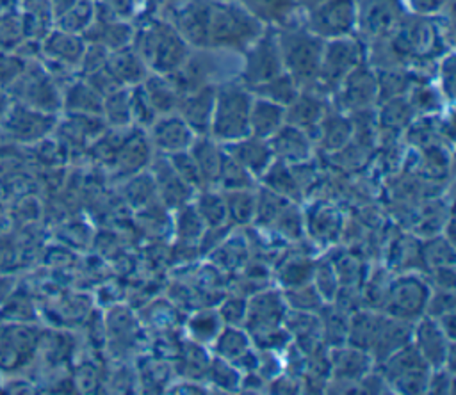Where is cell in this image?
<instances>
[{
    "label": "cell",
    "mask_w": 456,
    "mask_h": 395,
    "mask_svg": "<svg viewBox=\"0 0 456 395\" xmlns=\"http://www.w3.org/2000/svg\"><path fill=\"white\" fill-rule=\"evenodd\" d=\"M287 304L283 294L278 290H262L246 301L244 329L249 336L283 326Z\"/></svg>",
    "instance_id": "obj_12"
},
{
    "label": "cell",
    "mask_w": 456,
    "mask_h": 395,
    "mask_svg": "<svg viewBox=\"0 0 456 395\" xmlns=\"http://www.w3.org/2000/svg\"><path fill=\"white\" fill-rule=\"evenodd\" d=\"M194 208L200 214V217L203 219L207 228H217V226H224L228 222L226 205H224L223 194H219V192H212L210 189L200 190V194L194 201Z\"/></svg>",
    "instance_id": "obj_35"
},
{
    "label": "cell",
    "mask_w": 456,
    "mask_h": 395,
    "mask_svg": "<svg viewBox=\"0 0 456 395\" xmlns=\"http://www.w3.org/2000/svg\"><path fill=\"white\" fill-rule=\"evenodd\" d=\"M415 116H436L444 109V96L440 89L428 84V80H419L411 85L406 94Z\"/></svg>",
    "instance_id": "obj_34"
},
{
    "label": "cell",
    "mask_w": 456,
    "mask_h": 395,
    "mask_svg": "<svg viewBox=\"0 0 456 395\" xmlns=\"http://www.w3.org/2000/svg\"><path fill=\"white\" fill-rule=\"evenodd\" d=\"M189 153L192 155L205 189L217 185L221 158H223V146L214 141L210 135H196L192 144L189 146Z\"/></svg>",
    "instance_id": "obj_25"
},
{
    "label": "cell",
    "mask_w": 456,
    "mask_h": 395,
    "mask_svg": "<svg viewBox=\"0 0 456 395\" xmlns=\"http://www.w3.org/2000/svg\"><path fill=\"white\" fill-rule=\"evenodd\" d=\"M330 107V98L317 89H299L297 96L285 107V123L306 132L312 141L319 121Z\"/></svg>",
    "instance_id": "obj_14"
},
{
    "label": "cell",
    "mask_w": 456,
    "mask_h": 395,
    "mask_svg": "<svg viewBox=\"0 0 456 395\" xmlns=\"http://www.w3.org/2000/svg\"><path fill=\"white\" fill-rule=\"evenodd\" d=\"M146 130L150 144L164 155L189 149L196 137L189 125L176 112L157 116V119Z\"/></svg>",
    "instance_id": "obj_13"
},
{
    "label": "cell",
    "mask_w": 456,
    "mask_h": 395,
    "mask_svg": "<svg viewBox=\"0 0 456 395\" xmlns=\"http://www.w3.org/2000/svg\"><path fill=\"white\" fill-rule=\"evenodd\" d=\"M130 114H132V125H137L142 130L150 128V125L157 119V112L151 107L141 84L130 87Z\"/></svg>",
    "instance_id": "obj_42"
},
{
    "label": "cell",
    "mask_w": 456,
    "mask_h": 395,
    "mask_svg": "<svg viewBox=\"0 0 456 395\" xmlns=\"http://www.w3.org/2000/svg\"><path fill=\"white\" fill-rule=\"evenodd\" d=\"M107 68L125 87H134L141 84L150 73L144 60L130 44L112 50L107 59Z\"/></svg>",
    "instance_id": "obj_24"
},
{
    "label": "cell",
    "mask_w": 456,
    "mask_h": 395,
    "mask_svg": "<svg viewBox=\"0 0 456 395\" xmlns=\"http://www.w3.org/2000/svg\"><path fill=\"white\" fill-rule=\"evenodd\" d=\"M403 2L410 5L413 14L433 16V14H440L452 0H403Z\"/></svg>",
    "instance_id": "obj_48"
},
{
    "label": "cell",
    "mask_w": 456,
    "mask_h": 395,
    "mask_svg": "<svg viewBox=\"0 0 456 395\" xmlns=\"http://www.w3.org/2000/svg\"><path fill=\"white\" fill-rule=\"evenodd\" d=\"M379 363L387 386H394V390L401 393L426 391L431 367L420 356L413 342L399 347Z\"/></svg>",
    "instance_id": "obj_6"
},
{
    "label": "cell",
    "mask_w": 456,
    "mask_h": 395,
    "mask_svg": "<svg viewBox=\"0 0 456 395\" xmlns=\"http://www.w3.org/2000/svg\"><path fill=\"white\" fill-rule=\"evenodd\" d=\"M310 281L322 299H328V301L335 299V295L338 292V278H337V272H335L331 262L314 263Z\"/></svg>",
    "instance_id": "obj_43"
},
{
    "label": "cell",
    "mask_w": 456,
    "mask_h": 395,
    "mask_svg": "<svg viewBox=\"0 0 456 395\" xmlns=\"http://www.w3.org/2000/svg\"><path fill=\"white\" fill-rule=\"evenodd\" d=\"M217 84H208L182 96L176 114L189 125L194 135H208Z\"/></svg>",
    "instance_id": "obj_16"
},
{
    "label": "cell",
    "mask_w": 456,
    "mask_h": 395,
    "mask_svg": "<svg viewBox=\"0 0 456 395\" xmlns=\"http://www.w3.org/2000/svg\"><path fill=\"white\" fill-rule=\"evenodd\" d=\"M372 367V356L358 347H335L328 358V368L333 377L342 383H356Z\"/></svg>",
    "instance_id": "obj_22"
},
{
    "label": "cell",
    "mask_w": 456,
    "mask_h": 395,
    "mask_svg": "<svg viewBox=\"0 0 456 395\" xmlns=\"http://www.w3.org/2000/svg\"><path fill=\"white\" fill-rule=\"evenodd\" d=\"M303 2V7H305V11L306 9H310L314 4H317V2H322V0H301Z\"/></svg>",
    "instance_id": "obj_51"
},
{
    "label": "cell",
    "mask_w": 456,
    "mask_h": 395,
    "mask_svg": "<svg viewBox=\"0 0 456 395\" xmlns=\"http://www.w3.org/2000/svg\"><path fill=\"white\" fill-rule=\"evenodd\" d=\"M219 317L223 320V324L228 326H242L244 317H246V301L233 297V299H226L221 308H219Z\"/></svg>",
    "instance_id": "obj_46"
},
{
    "label": "cell",
    "mask_w": 456,
    "mask_h": 395,
    "mask_svg": "<svg viewBox=\"0 0 456 395\" xmlns=\"http://www.w3.org/2000/svg\"><path fill=\"white\" fill-rule=\"evenodd\" d=\"M207 374L217 388L232 391L237 386H240V372L232 363H228L217 356L208 363Z\"/></svg>",
    "instance_id": "obj_44"
},
{
    "label": "cell",
    "mask_w": 456,
    "mask_h": 395,
    "mask_svg": "<svg viewBox=\"0 0 456 395\" xmlns=\"http://www.w3.org/2000/svg\"><path fill=\"white\" fill-rule=\"evenodd\" d=\"M153 185H155V192L160 198V201L166 206L171 208H180L183 206L191 196H192V189L175 173V169L171 167L167 157H157V160L153 162Z\"/></svg>",
    "instance_id": "obj_20"
},
{
    "label": "cell",
    "mask_w": 456,
    "mask_h": 395,
    "mask_svg": "<svg viewBox=\"0 0 456 395\" xmlns=\"http://www.w3.org/2000/svg\"><path fill=\"white\" fill-rule=\"evenodd\" d=\"M303 25L321 39L354 34L356 0H322L305 11Z\"/></svg>",
    "instance_id": "obj_8"
},
{
    "label": "cell",
    "mask_w": 456,
    "mask_h": 395,
    "mask_svg": "<svg viewBox=\"0 0 456 395\" xmlns=\"http://www.w3.org/2000/svg\"><path fill=\"white\" fill-rule=\"evenodd\" d=\"M283 71L289 73L299 89H310L315 84L324 39L312 34L303 21L276 28Z\"/></svg>",
    "instance_id": "obj_3"
},
{
    "label": "cell",
    "mask_w": 456,
    "mask_h": 395,
    "mask_svg": "<svg viewBox=\"0 0 456 395\" xmlns=\"http://www.w3.org/2000/svg\"><path fill=\"white\" fill-rule=\"evenodd\" d=\"M265 28L235 0H208L205 48L242 53Z\"/></svg>",
    "instance_id": "obj_1"
},
{
    "label": "cell",
    "mask_w": 456,
    "mask_h": 395,
    "mask_svg": "<svg viewBox=\"0 0 456 395\" xmlns=\"http://www.w3.org/2000/svg\"><path fill=\"white\" fill-rule=\"evenodd\" d=\"M376 107H378L376 109L378 128L387 133L401 132L415 117V112L406 96H395V98L378 101Z\"/></svg>",
    "instance_id": "obj_28"
},
{
    "label": "cell",
    "mask_w": 456,
    "mask_h": 395,
    "mask_svg": "<svg viewBox=\"0 0 456 395\" xmlns=\"http://www.w3.org/2000/svg\"><path fill=\"white\" fill-rule=\"evenodd\" d=\"M331 107L340 112H354L378 105V75L376 69L363 60L346 75L340 85L330 96Z\"/></svg>",
    "instance_id": "obj_9"
},
{
    "label": "cell",
    "mask_w": 456,
    "mask_h": 395,
    "mask_svg": "<svg viewBox=\"0 0 456 395\" xmlns=\"http://www.w3.org/2000/svg\"><path fill=\"white\" fill-rule=\"evenodd\" d=\"M353 139V125L346 112L337 110L335 107H328L322 119L317 125L314 142L324 149L326 153H333L344 148Z\"/></svg>",
    "instance_id": "obj_21"
},
{
    "label": "cell",
    "mask_w": 456,
    "mask_h": 395,
    "mask_svg": "<svg viewBox=\"0 0 456 395\" xmlns=\"http://www.w3.org/2000/svg\"><path fill=\"white\" fill-rule=\"evenodd\" d=\"M141 85H142L151 107L155 109L157 116L176 112L182 94L175 87V84L171 82V78L167 75L150 71L146 75V78L141 82Z\"/></svg>",
    "instance_id": "obj_27"
},
{
    "label": "cell",
    "mask_w": 456,
    "mask_h": 395,
    "mask_svg": "<svg viewBox=\"0 0 456 395\" xmlns=\"http://www.w3.org/2000/svg\"><path fill=\"white\" fill-rule=\"evenodd\" d=\"M404 14L403 0H356V28L367 41L390 37Z\"/></svg>",
    "instance_id": "obj_10"
},
{
    "label": "cell",
    "mask_w": 456,
    "mask_h": 395,
    "mask_svg": "<svg viewBox=\"0 0 456 395\" xmlns=\"http://www.w3.org/2000/svg\"><path fill=\"white\" fill-rule=\"evenodd\" d=\"M221 146L255 180L260 178L265 173V169L271 165V162L274 160L269 142L265 139H260L255 135H248L244 139H239V141L228 142V144H221Z\"/></svg>",
    "instance_id": "obj_19"
},
{
    "label": "cell",
    "mask_w": 456,
    "mask_h": 395,
    "mask_svg": "<svg viewBox=\"0 0 456 395\" xmlns=\"http://www.w3.org/2000/svg\"><path fill=\"white\" fill-rule=\"evenodd\" d=\"M110 125L116 128L132 126V114H130V87H121L103 98L102 109Z\"/></svg>",
    "instance_id": "obj_37"
},
{
    "label": "cell",
    "mask_w": 456,
    "mask_h": 395,
    "mask_svg": "<svg viewBox=\"0 0 456 395\" xmlns=\"http://www.w3.org/2000/svg\"><path fill=\"white\" fill-rule=\"evenodd\" d=\"M267 142L273 151V157L289 165L308 164L314 155L312 137L306 132H303L292 125H287V123L283 126H280L267 139Z\"/></svg>",
    "instance_id": "obj_15"
},
{
    "label": "cell",
    "mask_w": 456,
    "mask_h": 395,
    "mask_svg": "<svg viewBox=\"0 0 456 395\" xmlns=\"http://www.w3.org/2000/svg\"><path fill=\"white\" fill-rule=\"evenodd\" d=\"M251 16H255L265 27H283L299 23L297 16L305 14L301 0H235Z\"/></svg>",
    "instance_id": "obj_18"
},
{
    "label": "cell",
    "mask_w": 456,
    "mask_h": 395,
    "mask_svg": "<svg viewBox=\"0 0 456 395\" xmlns=\"http://www.w3.org/2000/svg\"><path fill=\"white\" fill-rule=\"evenodd\" d=\"M130 46L139 53L151 73L167 75L182 66L191 46L175 25L162 16H150L134 27Z\"/></svg>",
    "instance_id": "obj_2"
},
{
    "label": "cell",
    "mask_w": 456,
    "mask_h": 395,
    "mask_svg": "<svg viewBox=\"0 0 456 395\" xmlns=\"http://www.w3.org/2000/svg\"><path fill=\"white\" fill-rule=\"evenodd\" d=\"M191 336L198 343H210L217 336V333L223 327V320L217 311L214 310H201L196 315H192L187 322Z\"/></svg>",
    "instance_id": "obj_39"
},
{
    "label": "cell",
    "mask_w": 456,
    "mask_h": 395,
    "mask_svg": "<svg viewBox=\"0 0 456 395\" xmlns=\"http://www.w3.org/2000/svg\"><path fill=\"white\" fill-rule=\"evenodd\" d=\"M411 340L431 368L445 367L447 354L452 349V340L444 333V329L438 326L435 318H422L417 329H413Z\"/></svg>",
    "instance_id": "obj_17"
},
{
    "label": "cell",
    "mask_w": 456,
    "mask_h": 395,
    "mask_svg": "<svg viewBox=\"0 0 456 395\" xmlns=\"http://www.w3.org/2000/svg\"><path fill=\"white\" fill-rule=\"evenodd\" d=\"M312 270H314V263L306 262V260H296L287 263L281 272H280V279L285 285V288L290 286H297V285H305L312 279Z\"/></svg>",
    "instance_id": "obj_45"
},
{
    "label": "cell",
    "mask_w": 456,
    "mask_h": 395,
    "mask_svg": "<svg viewBox=\"0 0 456 395\" xmlns=\"http://www.w3.org/2000/svg\"><path fill=\"white\" fill-rule=\"evenodd\" d=\"M109 4L114 16L121 20H128L135 14V9L142 4V0H110Z\"/></svg>",
    "instance_id": "obj_50"
},
{
    "label": "cell",
    "mask_w": 456,
    "mask_h": 395,
    "mask_svg": "<svg viewBox=\"0 0 456 395\" xmlns=\"http://www.w3.org/2000/svg\"><path fill=\"white\" fill-rule=\"evenodd\" d=\"M226 205V215L232 224H248L255 219L256 212V192L253 189L223 190Z\"/></svg>",
    "instance_id": "obj_33"
},
{
    "label": "cell",
    "mask_w": 456,
    "mask_h": 395,
    "mask_svg": "<svg viewBox=\"0 0 456 395\" xmlns=\"http://www.w3.org/2000/svg\"><path fill=\"white\" fill-rule=\"evenodd\" d=\"M438 77H440V93L444 98L451 101L454 94V57L452 55H447L442 59L438 68Z\"/></svg>",
    "instance_id": "obj_47"
},
{
    "label": "cell",
    "mask_w": 456,
    "mask_h": 395,
    "mask_svg": "<svg viewBox=\"0 0 456 395\" xmlns=\"http://www.w3.org/2000/svg\"><path fill=\"white\" fill-rule=\"evenodd\" d=\"M207 226L200 214L196 212L194 205H183L178 208V217H176V235L185 246H194L200 244Z\"/></svg>",
    "instance_id": "obj_38"
},
{
    "label": "cell",
    "mask_w": 456,
    "mask_h": 395,
    "mask_svg": "<svg viewBox=\"0 0 456 395\" xmlns=\"http://www.w3.org/2000/svg\"><path fill=\"white\" fill-rule=\"evenodd\" d=\"M381 320H383V315H378L372 311L354 313L349 318V326H347V336H346L347 343L369 352L379 331Z\"/></svg>",
    "instance_id": "obj_30"
},
{
    "label": "cell",
    "mask_w": 456,
    "mask_h": 395,
    "mask_svg": "<svg viewBox=\"0 0 456 395\" xmlns=\"http://www.w3.org/2000/svg\"><path fill=\"white\" fill-rule=\"evenodd\" d=\"M171 167L175 169V173L192 189V190H203L205 185H203V180H201V174H200V169L192 158V155L189 153V149L185 151H176V153H171V155H166Z\"/></svg>",
    "instance_id": "obj_41"
},
{
    "label": "cell",
    "mask_w": 456,
    "mask_h": 395,
    "mask_svg": "<svg viewBox=\"0 0 456 395\" xmlns=\"http://www.w3.org/2000/svg\"><path fill=\"white\" fill-rule=\"evenodd\" d=\"M255 178L233 158L223 149L219 176H217V187L223 190H239V189H253Z\"/></svg>",
    "instance_id": "obj_36"
},
{
    "label": "cell",
    "mask_w": 456,
    "mask_h": 395,
    "mask_svg": "<svg viewBox=\"0 0 456 395\" xmlns=\"http://www.w3.org/2000/svg\"><path fill=\"white\" fill-rule=\"evenodd\" d=\"M429 288L417 276H403L395 279L385 294V311L401 320H413L426 311Z\"/></svg>",
    "instance_id": "obj_11"
},
{
    "label": "cell",
    "mask_w": 456,
    "mask_h": 395,
    "mask_svg": "<svg viewBox=\"0 0 456 395\" xmlns=\"http://www.w3.org/2000/svg\"><path fill=\"white\" fill-rule=\"evenodd\" d=\"M251 101V91L239 78L217 84L208 135L219 144L248 137Z\"/></svg>",
    "instance_id": "obj_4"
},
{
    "label": "cell",
    "mask_w": 456,
    "mask_h": 395,
    "mask_svg": "<svg viewBox=\"0 0 456 395\" xmlns=\"http://www.w3.org/2000/svg\"><path fill=\"white\" fill-rule=\"evenodd\" d=\"M365 43L354 34L326 39L322 46L319 73L314 87L328 98L340 85L349 71L365 60Z\"/></svg>",
    "instance_id": "obj_5"
},
{
    "label": "cell",
    "mask_w": 456,
    "mask_h": 395,
    "mask_svg": "<svg viewBox=\"0 0 456 395\" xmlns=\"http://www.w3.org/2000/svg\"><path fill=\"white\" fill-rule=\"evenodd\" d=\"M285 304L297 311H317L321 308V295L312 283L290 286L283 292Z\"/></svg>",
    "instance_id": "obj_40"
},
{
    "label": "cell",
    "mask_w": 456,
    "mask_h": 395,
    "mask_svg": "<svg viewBox=\"0 0 456 395\" xmlns=\"http://www.w3.org/2000/svg\"><path fill=\"white\" fill-rule=\"evenodd\" d=\"M411 335H413V329L410 327V324L406 320H401V318H395L390 315H383L379 331L376 335V340H374L369 354L376 361H383L394 351L410 343Z\"/></svg>",
    "instance_id": "obj_23"
},
{
    "label": "cell",
    "mask_w": 456,
    "mask_h": 395,
    "mask_svg": "<svg viewBox=\"0 0 456 395\" xmlns=\"http://www.w3.org/2000/svg\"><path fill=\"white\" fill-rule=\"evenodd\" d=\"M285 125V107L269 100L253 96L249 109V135L269 139L280 126Z\"/></svg>",
    "instance_id": "obj_26"
},
{
    "label": "cell",
    "mask_w": 456,
    "mask_h": 395,
    "mask_svg": "<svg viewBox=\"0 0 456 395\" xmlns=\"http://www.w3.org/2000/svg\"><path fill=\"white\" fill-rule=\"evenodd\" d=\"M251 91L253 96H258V98H264V100H269L273 103H278L281 107H287L299 93V85L296 84V80L281 71L280 75L262 82V84H256L253 87H248Z\"/></svg>",
    "instance_id": "obj_31"
},
{
    "label": "cell",
    "mask_w": 456,
    "mask_h": 395,
    "mask_svg": "<svg viewBox=\"0 0 456 395\" xmlns=\"http://www.w3.org/2000/svg\"><path fill=\"white\" fill-rule=\"evenodd\" d=\"M214 352L217 358L233 363L248 351H251V336L240 326H226L221 327L217 336L214 338Z\"/></svg>",
    "instance_id": "obj_29"
},
{
    "label": "cell",
    "mask_w": 456,
    "mask_h": 395,
    "mask_svg": "<svg viewBox=\"0 0 456 395\" xmlns=\"http://www.w3.org/2000/svg\"><path fill=\"white\" fill-rule=\"evenodd\" d=\"M260 180L264 181V185L269 190H273L290 201H297L301 198V189L296 181L292 167L285 162H280L274 158L271 162V165L265 169V173L260 176Z\"/></svg>",
    "instance_id": "obj_32"
},
{
    "label": "cell",
    "mask_w": 456,
    "mask_h": 395,
    "mask_svg": "<svg viewBox=\"0 0 456 395\" xmlns=\"http://www.w3.org/2000/svg\"><path fill=\"white\" fill-rule=\"evenodd\" d=\"M283 71L280 44L274 27H265L262 34L242 52L239 80L246 87L262 84Z\"/></svg>",
    "instance_id": "obj_7"
},
{
    "label": "cell",
    "mask_w": 456,
    "mask_h": 395,
    "mask_svg": "<svg viewBox=\"0 0 456 395\" xmlns=\"http://www.w3.org/2000/svg\"><path fill=\"white\" fill-rule=\"evenodd\" d=\"M451 386H452V372L445 370V367H440V370L429 374L426 391H429V393H449Z\"/></svg>",
    "instance_id": "obj_49"
}]
</instances>
